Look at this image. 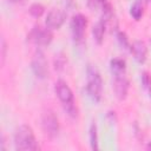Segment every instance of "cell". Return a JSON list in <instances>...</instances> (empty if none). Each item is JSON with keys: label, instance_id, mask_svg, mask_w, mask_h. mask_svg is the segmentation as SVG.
I'll return each instance as SVG.
<instances>
[{"label": "cell", "instance_id": "obj_15", "mask_svg": "<svg viewBox=\"0 0 151 151\" xmlns=\"http://www.w3.org/2000/svg\"><path fill=\"white\" fill-rule=\"evenodd\" d=\"M28 12H29V14H31L32 17L39 18V17H41V15L44 14L45 7H44L41 4H39V2H34V4H32V5L29 6Z\"/></svg>", "mask_w": 151, "mask_h": 151}, {"label": "cell", "instance_id": "obj_5", "mask_svg": "<svg viewBox=\"0 0 151 151\" xmlns=\"http://www.w3.org/2000/svg\"><path fill=\"white\" fill-rule=\"evenodd\" d=\"M86 26H87V18L84 14L78 13V14L72 17V19H71V33H72L73 41L76 44H80L83 41Z\"/></svg>", "mask_w": 151, "mask_h": 151}, {"label": "cell", "instance_id": "obj_12", "mask_svg": "<svg viewBox=\"0 0 151 151\" xmlns=\"http://www.w3.org/2000/svg\"><path fill=\"white\" fill-rule=\"evenodd\" d=\"M110 68H111L112 76L125 74V72H126V63H125V60H123L120 58H114L110 63Z\"/></svg>", "mask_w": 151, "mask_h": 151}, {"label": "cell", "instance_id": "obj_18", "mask_svg": "<svg viewBox=\"0 0 151 151\" xmlns=\"http://www.w3.org/2000/svg\"><path fill=\"white\" fill-rule=\"evenodd\" d=\"M107 0H87V6L90 9H97L98 7H101Z\"/></svg>", "mask_w": 151, "mask_h": 151}, {"label": "cell", "instance_id": "obj_6", "mask_svg": "<svg viewBox=\"0 0 151 151\" xmlns=\"http://www.w3.org/2000/svg\"><path fill=\"white\" fill-rule=\"evenodd\" d=\"M41 126L45 134L50 138H54L59 133V120L53 111L47 110L42 113Z\"/></svg>", "mask_w": 151, "mask_h": 151}, {"label": "cell", "instance_id": "obj_17", "mask_svg": "<svg viewBox=\"0 0 151 151\" xmlns=\"http://www.w3.org/2000/svg\"><path fill=\"white\" fill-rule=\"evenodd\" d=\"M142 84L145 90H147V91L151 90V74L146 71L142 73Z\"/></svg>", "mask_w": 151, "mask_h": 151}, {"label": "cell", "instance_id": "obj_21", "mask_svg": "<svg viewBox=\"0 0 151 151\" xmlns=\"http://www.w3.org/2000/svg\"><path fill=\"white\" fill-rule=\"evenodd\" d=\"M149 93H150V98H151V90H150V91H149Z\"/></svg>", "mask_w": 151, "mask_h": 151}, {"label": "cell", "instance_id": "obj_11", "mask_svg": "<svg viewBox=\"0 0 151 151\" xmlns=\"http://www.w3.org/2000/svg\"><path fill=\"white\" fill-rule=\"evenodd\" d=\"M106 22L100 18L93 26L92 28V34H93V39L96 40V42L98 45H100L104 40V34H105V29H106Z\"/></svg>", "mask_w": 151, "mask_h": 151}, {"label": "cell", "instance_id": "obj_7", "mask_svg": "<svg viewBox=\"0 0 151 151\" xmlns=\"http://www.w3.org/2000/svg\"><path fill=\"white\" fill-rule=\"evenodd\" d=\"M32 70L35 74V77L44 79L48 74V66L47 60L45 58V54L42 51H37L34 53V57L32 59Z\"/></svg>", "mask_w": 151, "mask_h": 151}, {"label": "cell", "instance_id": "obj_9", "mask_svg": "<svg viewBox=\"0 0 151 151\" xmlns=\"http://www.w3.org/2000/svg\"><path fill=\"white\" fill-rule=\"evenodd\" d=\"M112 87H113V91H114V94L116 97L119 99V100H123L126 98L127 96V92H129V79L126 78L125 74H117V76H113V83H112Z\"/></svg>", "mask_w": 151, "mask_h": 151}, {"label": "cell", "instance_id": "obj_3", "mask_svg": "<svg viewBox=\"0 0 151 151\" xmlns=\"http://www.w3.org/2000/svg\"><path fill=\"white\" fill-rule=\"evenodd\" d=\"M86 91L94 103L100 101L103 96V80L99 71L92 65H88L86 70Z\"/></svg>", "mask_w": 151, "mask_h": 151}, {"label": "cell", "instance_id": "obj_16", "mask_svg": "<svg viewBox=\"0 0 151 151\" xmlns=\"http://www.w3.org/2000/svg\"><path fill=\"white\" fill-rule=\"evenodd\" d=\"M117 39H118L119 45H120L122 47L127 48V47L130 46V44H129V38H127V35H126L125 32H122V31L118 32V33H117Z\"/></svg>", "mask_w": 151, "mask_h": 151}, {"label": "cell", "instance_id": "obj_10", "mask_svg": "<svg viewBox=\"0 0 151 151\" xmlns=\"http://www.w3.org/2000/svg\"><path fill=\"white\" fill-rule=\"evenodd\" d=\"M131 53L133 54V58L139 63L143 64L146 60V55H147V48L144 41L142 40H136L132 42V45L130 46Z\"/></svg>", "mask_w": 151, "mask_h": 151}, {"label": "cell", "instance_id": "obj_19", "mask_svg": "<svg viewBox=\"0 0 151 151\" xmlns=\"http://www.w3.org/2000/svg\"><path fill=\"white\" fill-rule=\"evenodd\" d=\"M65 65V57L63 54H58L55 55V59H54V67L55 70H61Z\"/></svg>", "mask_w": 151, "mask_h": 151}, {"label": "cell", "instance_id": "obj_1", "mask_svg": "<svg viewBox=\"0 0 151 151\" xmlns=\"http://www.w3.org/2000/svg\"><path fill=\"white\" fill-rule=\"evenodd\" d=\"M54 91H55V94H57L63 109L65 110V112L70 117L76 118L77 114H78V110H77V106H76V100H74L73 92L70 88V86L67 85V83L64 81L63 79H59L54 84Z\"/></svg>", "mask_w": 151, "mask_h": 151}, {"label": "cell", "instance_id": "obj_20", "mask_svg": "<svg viewBox=\"0 0 151 151\" xmlns=\"http://www.w3.org/2000/svg\"><path fill=\"white\" fill-rule=\"evenodd\" d=\"M7 1H9L12 4H22L25 0H7Z\"/></svg>", "mask_w": 151, "mask_h": 151}, {"label": "cell", "instance_id": "obj_8", "mask_svg": "<svg viewBox=\"0 0 151 151\" xmlns=\"http://www.w3.org/2000/svg\"><path fill=\"white\" fill-rule=\"evenodd\" d=\"M66 19V12L60 8H53L47 13L45 24L51 29H59Z\"/></svg>", "mask_w": 151, "mask_h": 151}, {"label": "cell", "instance_id": "obj_14", "mask_svg": "<svg viewBox=\"0 0 151 151\" xmlns=\"http://www.w3.org/2000/svg\"><path fill=\"white\" fill-rule=\"evenodd\" d=\"M88 134H90V145H91V149L92 150H97L98 149V132H97V125H96L94 122L90 126Z\"/></svg>", "mask_w": 151, "mask_h": 151}, {"label": "cell", "instance_id": "obj_4", "mask_svg": "<svg viewBox=\"0 0 151 151\" xmlns=\"http://www.w3.org/2000/svg\"><path fill=\"white\" fill-rule=\"evenodd\" d=\"M27 39L38 46H47L53 39V33L47 26L42 27L40 25H35L28 33Z\"/></svg>", "mask_w": 151, "mask_h": 151}, {"label": "cell", "instance_id": "obj_13", "mask_svg": "<svg viewBox=\"0 0 151 151\" xmlns=\"http://www.w3.org/2000/svg\"><path fill=\"white\" fill-rule=\"evenodd\" d=\"M144 13V5L142 0H136L130 8V14L134 20H139Z\"/></svg>", "mask_w": 151, "mask_h": 151}, {"label": "cell", "instance_id": "obj_2", "mask_svg": "<svg viewBox=\"0 0 151 151\" xmlns=\"http://www.w3.org/2000/svg\"><path fill=\"white\" fill-rule=\"evenodd\" d=\"M14 147L18 151H35L39 149L31 126L22 124L14 132Z\"/></svg>", "mask_w": 151, "mask_h": 151}]
</instances>
